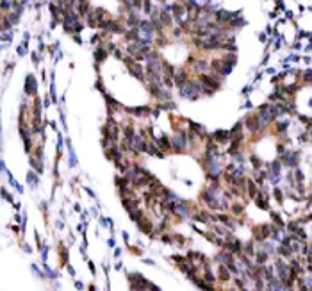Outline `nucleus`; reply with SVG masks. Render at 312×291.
I'll use <instances>...</instances> for the list:
<instances>
[{
	"label": "nucleus",
	"instance_id": "nucleus-9",
	"mask_svg": "<svg viewBox=\"0 0 312 291\" xmlns=\"http://www.w3.org/2000/svg\"><path fill=\"white\" fill-rule=\"evenodd\" d=\"M173 81H175V84H177L178 88H182L184 84L189 82V77H187V73L184 72V70H177V72L173 73Z\"/></svg>",
	"mask_w": 312,
	"mask_h": 291
},
{
	"label": "nucleus",
	"instance_id": "nucleus-47",
	"mask_svg": "<svg viewBox=\"0 0 312 291\" xmlns=\"http://www.w3.org/2000/svg\"><path fill=\"white\" fill-rule=\"evenodd\" d=\"M75 288H77V289H84V284L77 281V282H75Z\"/></svg>",
	"mask_w": 312,
	"mask_h": 291
},
{
	"label": "nucleus",
	"instance_id": "nucleus-27",
	"mask_svg": "<svg viewBox=\"0 0 312 291\" xmlns=\"http://www.w3.org/2000/svg\"><path fill=\"white\" fill-rule=\"evenodd\" d=\"M271 220H273V221H275V223H277L278 227L285 229V223H284V220L280 218V214H278V213H273V211H271Z\"/></svg>",
	"mask_w": 312,
	"mask_h": 291
},
{
	"label": "nucleus",
	"instance_id": "nucleus-5",
	"mask_svg": "<svg viewBox=\"0 0 312 291\" xmlns=\"http://www.w3.org/2000/svg\"><path fill=\"white\" fill-rule=\"evenodd\" d=\"M271 234H269V225H259V227H253V238L257 239V241H264V239H268Z\"/></svg>",
	"mask_w": 312,
	"mask_h": 291
},
{
	"label": "nucleus",
	"instance_id": "nucleus-37",
	"mask_svg": "<svg viewBox=\"0 0 312 291\" xmlns=\"http://www.w3.org/2000/svg\"><path fill=\"white\" fill-rule=\"evenodd\" d=\"M175 241H177V247H184V243H186V238H182L180 234H175Z\"/></svg>",
	"mask_w": 312,
	"mask_h": 291
},
{
	"label": "nucleus",
	"instance_id": "nucleus-14",
	"mask_svg": "<svg viewBox=\"0 0 312 291\" xmlns=\"http://www.w3.org/2000/svg\"><path fill=\"white\" fill-rule=\"evenodd\" d=\"M253 200H255L257 207H260L262 211H269V204H266V202H268V198H266V195H264V193H259V195L253 198Z\"/></svg>",
	"mask_w": 312,
	"mask_h": 291
},
{
	"label": "nucleus",
	"instance_id": "nucleus-32",
	"mask_svg": "<svg viewBox=\"0 0 312 291\" xmlns=\"http://www.w3.org/2000/svg\"><path fill=\"white\" fill-rule=\"evenodd\" d=\"M287 127H289V122H278V125H277V132H278V134H285Z\"/></svg>",
	"mask_w": 312,
	"mask_h": 291
},
{
	"label": "nucleus",
	"instance_id": "nucleus-3",
	"mask_svg": "<svg viewBox=\"0 0 312 291\" xmlns=\"http://www.w3.org/2000/svg\"><path fill=\"white\" fill-rule=\"evenodd\" d=\"M241 13L237 11V13H230V11H225V9H219L216 11V18L214 20L218 21V23H221V25H228L230 21L234 20L236 16H239Z\"/></svg>",
	"mask_w": 312,
	"mask_h": 291
},
{
	"label": "nucleus",
	"instance_id": "nucleus-54",
	"mask_svg": "<svg viewBox=\"0 0 312 291\" xmlns=\"http://www.w3.org/2000/svg\"><path fill=\"white\" fill-rule=\"evenodd\" d=\"M11 229H13V232H14V234H18V232H20V229H18V227H16V225H13V227H11Z\"/></svg>",
	"mask_w": 312,
	"mask_h": 291
},
{
	"label": "nucleus",
	"instance_id": "nucleus-40",
	"mask_svg": "<svg viewBox=\"0 0 312 291\" xmlns=\"http://www.w3.org/2000/svg\"><path fill=\"white\" fill-rule=\"evenodd\" d=\"M2 197L6 198V200H9L11 204H13V202H14V200H13V197H11L9 193H7V189H6V187H2Z\"/></svg>",
	"mask_w": 312,
	"mask_h": 291
},
{
	"label": "nucleus",
	"instance_id": "nucleus-28",
	"mask_svg": "<svg viewBox=\"0 0 312 291\" xmlns=\"http://www.w3.org/2000/svg\"><path fill=\"white\" fill-rule=\"evenodd\" d=\"M250 163H251V166L255 168V170H260V168H262V161H260L259 156H250Z\"/></svg>",
	"mask_w": 312,
	"mask_h": 291
},
{
	"label": "nucleus",
	"instance_id": "nucleus-33",
	"mask_svg": "<svg viewBox=\"0 0 312 291\" xmlns=\"http://www.w3.org/2000/svg\"><path fill=\"white\" fill-rule=\"evenodd\" d=\"M244 161H246V159L243 156V152H236V154H234V163H236V164H243Z\"/></svg>",
	"mask_w": 312,
	"mask_h": 291
},
{
	"label": "nucleus",
	"instance_id": "nucleus-13",
	"mask_svg": "<svg viewBox=\"0 0 312 291\" xmlns=\"http://www.w3.org/2000/svg\"><path fill=\"white\" fill-rule=\"evenodd\" d=\"M212 139H214L216 143H225V141L230 139V132L228 130H216V132L212 134Z\"/></svg>",
	"mask_w": 312,
	"mask_h": 291
},
{
	"label": "nucleus",
	"instance_id": "nucleus-55",
	"mask_svg": "<svg viewBox=\"0 0 312 291\" xmlns=\"http://www.w3.org/2000/svg\"><path fill=\"white\" fill-rule=\"evenodd\" d=\"M294 48H296V50H300V48H302V45H300V41H296V43H294Z\"/></svg>",
	"mask_w": 312,
	"mask_h": 291
},
{
	"label": "nucleus",
	"instance_id": "nucleus-50",
	"mask_svg": "<svg viewBox=\"0 0 312 291\" xmlns=\"http://www.w3.org/2000/svg\"><path fill=\"white\" fill-rule=\"evenodd\" d=\"M87 266H89V270H91V273H95V264H93V263H91V261L87 263Z\"/></svg>",
	"mask_w": 312,
	"mask_h": 291
},
{
	"label": "nucleus",
	"instance_id": "nucleus-56",
	"mask_svg": "<svg viewBox=\"0 0 312 291\" xmlns=\"http://www.w3.org/2000/svg\"><path fill=\"white\" fill-rule=\"evenodd\" d=\"M120 254H121V250L116 248V250H114V255H116V257H120Z\"/></svg>",
	"mask_w": 312,
	"mask_h": 291
},
{
	"label": "nucleus",
	"instance_id": "nucleus-1",
	"mask_svg": "<svg viewBox=\"0 0 312 291\" xmlns=\"http://www.w3.org/2000/svg\"><path fill=\"white\" fill-rule=\"evenodd\" d=\"M171 150L173 152H187V132L186 130H178L177 136L171 139Z\"/></svg>",
	"mask_w": 312,
	"mask_h": 291
},
{
	"label": "nucleus",
	"instance_id": "nucleus-7",
	"mask_svg": "<svg viewBox=\"0 0 312 291\" xmlns=\"http://www.w3.org/2000/svg\"><path fill=\"white\" fill-rule=\"evenodd\" d=\"M128 70H130V73L134 75L136 79L145 81V70H143V66L139 64V61H134L132 64H128Z\"/></svg>",
	"mask_w": 312,
	"mask_h": 291
},
{
	"label": "nucleus",
	"instance_id": "nucleus-12",
	"mask_svg": "<svg viewBox=\"0 0 312 291\" xmlns=\"http://www.w3.org/2000/svg\"><path fill=\"white\" fill-rule=\"evenodd\" d=\"M246 189H248V197L250 198H255L259 195V184L255 182V180H246Z\"/></svg>",
	"mask_w": 312,
	"mask_h": 291
},
{
	"label": "nucleus",
	"instance_id": "nucleus-2",
	"mask_svg": "<svg viewBox=\"0 0 312 291\" xmlns=\"http://www.w3.org/2000/svg\"><path fill=\"white\" fill-rule=\"evenodd\" d=\"M280 161H282V164H285V166L296 168L298 163H300V152H289V150H285L284 154H280Z\"/></svg>",
	"mask_w": 312,
	"mask_h": 291
},
{
	"label": "nucleus",
	"instance_id": "nucleus-11",
	"mask_svg": "<svg viewBox=\"0 0 312 291\" xmlns=\"http://www.w3.org/2000/svg\"><path fill=\"white\" fill-rule=\"evenodd\" d=\"M137 225H139L141 232H145V234H152V230H155V229H154V223L146 218V216L141 220V221H137Z\"/></svg>",
	"mask_w": 312,
	"mask_h": 291
},
{
	"label": "nucleus",
	"instance_id": "nucleus-25",
	"mask_svg": "<svg viewBox=\"0 0 312 291\" xmlns=\"http://www.w3.org/2000/svg\"><path fill=\"white\" fill-rule=\"evenodd\" d=\"M143 218H145V213H143L141 209H136V211H132V213H130V220H132V221H136V223H137V221H141Z\"/></svg>",
	"mask_w": 312,
	"mask_h": 291
},
{
	"label": "nucleus",
	"instance_id": "nucleus-17",
	"mask_svg": "<svg viewBox=\"0 0 312 291\" xmlns=\"http://www.w3.org/2000/svg\"><path fill=\"white\" fill-rule=\"evenodd\" d=\"M277 252H278V255H282V257H291L292 254V248H291V245H285V243H282L280 247L277 248Z\"/></svg>",
	"mask_w": 312,
	"mask_h": 291
},
{
	"label": "nucleus",
	"instance_id": "nucleus-19",
	"mask_svg": "<svg viewBox=\"0 0 312 291\" xmlns=\"http://www.w3.org/2000/svg\"><path fill=\"white\" fill-rule=\"evenodd\" d=\"M193 220H195V221H200V223H209V221H210L209 213H205V211H196V213L193 214Z\"/></svg>",
	"mask_w": 312,
	"mask_h": 291
},
{
	"label": "nucleus",
	"instance_id": "nucleus-42",
	"mask_svg": "<svg viewBox=\"0 0 312 291\" xmlns=\"http://www.w3.org/2000/svg\"><path fill=\"white\" fill-rule=\"evenodd\" d=\"M41 257H43V261H46L48 259V248L43 245V248H41Z\"/></svg>",
	"mask_w": 312,
	"mask_h": 291
},
{
	"label": "nucleus",
	"instance_id": "nucleus-44",
	"mask_svg": "<svg viewBox=\"0 0 312 291\" xmlns=\"http://www.w3.org/2000/svg\"><path fill=\"white\" fill-rule=\"evenodd\" d=\"M96 88H98L102 93H105V88H104V82H102V81H96Z\"/></svg>",
	"mask_w": 312,
	"mask_h": 291
},
{
	"label": "nucleus",
	"instance_id": "nucleus-51",
	"mask_svg": "<svg viewBox=\"0 0 312 291\" xmlns=\"http://www.w3.org/2000/svg\"><path fill=\"white\" fill-rule=\"evenodd\" d=\"M84 189H86V193H87L89 197H95V193H93V191H91V189H89V187H84Z\"/></svg>",
	"mask_w": 312,
	"mask_h": 291
},
{
	"label": "nucleus",
	"instance_id": "nucleus-6",
	"mask_svg": "<svg viewBox=\"0 0 312 291\" xmlns=\"http://www.w3.org/2000/svg\"><path fill=\"white\" fill-rule=\"evenodd\" d=\"M25 93L29 96H36V93H38V82L34 79V75H27V79H25Z\"/></svg>",
	"mask_w": 312,
	"mask_h": 291
},
{
	"label": "nucleus",
	"instance_id": "nucleus-38",
	"mask_svg": "<svg viewBox=\"0 0 312 291\" xmlns=\"http://www.w3.org/2000/svg\"><path fill=\"white\" fill-rule=\"evenodd\" d=\"M214 230H216V234H219V236H225V234H227V230H225L223 225H214Z\"/></svg>",
	"mask_w": 312,
	"mask_h": 291
},
{
	"label": "nucleus",
	"instance_id": "nucleus-31",
	"mask_svg": "<svg viewBox=\"0 0 312 291\" xmlns=\"http://www.w3.org/2000/svg\"><path fill=\"white\" fill-rule=\"evenodd\" d=\"M292 173H294V180H296V182H303V180H305V175H303V172L300 168H294Z\"/></svg>",
	"mask_w": 312,
	"mask_h": 291
},
{
	"label": "nucleus",
	"instance_id": "nucleus-4",
	"mask_svg": "<svg viewBox=\"0 0 312 291\" xmlns=\"http://www.w3.org/2000/svg\"><path fill=\"white\" fill-rule=\"evenodd\" d=\"M175 216H178L180 220H186L191 216V206L189 202H184V200H178L177 202V207H175Z\"/></svg>",
	"mask_w": 312,
	"mask_h": 291
},
{
	"label": "nucleus",
	"instance_id": "nucleus-15",
	"mask_svg": "<svg viewBox=\"0 0 312 291\" xmlns=\"http://www.w3.org/2000/svg\"><path fill=\"white\" fill-rule=\"evenodd\" d=\"M155 145L159 146L161 150H164V152H169V150H171V141H169L168 136H162L161 139H155Z\"/></svg>",
	"mask_w": 312,
	"mask_h": 291
},
{
	"label": "nucleus",
	"instance_id": "nucleus-29",
	"mask_svg": "<svg viewBox=\"0 0 312 291\" xmlns=\"http://www.w3.org/2000/svg\"><path fill=\"white\" fill-rule=\"evenodd\" d=\"M203 279H205V282H209V284H212V286H214V282H216V277L212 275V271L209 270V266L205 268V273H203Z\"/></svg>",
	"mask_w": 312,
	"mask_h": 291
},
{
	"label": "nucleus",
	"instance_id": "nucleus-52",
	"mask_svg": "<svg viewBox=\"0 0 312 291\" xmlns=\"http://www.w3.org/2000/svg\"><path fill=\"white\" fill-rule=\"evenodd\" d=\"M18 54H20V55H23V54H25V45H23V47H20V48H18Z\"/></svg>",
	"mask_w": 312,
	"mask_h": 291
},
{
	"label": "nucleus",
	"instance_id": "nucleus-30",
	"mask_svg": "<svg viewBox=\"0 0 312 291\" xmlns=\"http://www.w3.org/2000/svg\"><path fill=\"white\" fill-rule=\"evenodd\" d=\"M273 197L277 198L278 204H284V193H282L280 187H273Z\"/></svg>",
	"mask_w": 312,
	"mask_h": 291
},
{
	"label": "nucleus",
	"instance_id": "nucleus-41",
	"mask_svg": "<svg viewBox=\"0 0 312 291\" xmlns=\"http://www.w3.org/2000/svg\"><path fill=\"white\" fill-rule=\"evenodd\" d=\"M203 236H205V238L209 239V241H210V243H216V234H214V232H212V234H210V232H205V234H203Z\"/></svg>",
	"mask_w": 312,
	"mask_h": 291
},
{
	"label": "nucleus",
	"instance_id": "nucleus-49",
	"mask_svg": "<svg viewBox=\"0 0 312 291\" xmlns=\"http://www.w3.org/2000/svg\"><path fill=\"white\" fill-rule=\"evenodd\" d=\"M32 61H34V64H38V62H39V59H38V54H32Z\"/></svg>",
	"mask_w": 312,
	"mask_h": 291
},
{
	"label": "nucleus",
	"instance_id": "nucleus-24",
	"mask_svg": "<svg viewBox=\"0 0 312 291\" xmlns=\"http://www.w3.org/2000/svg\"><path fill=\"white\" fill-rule=\"evenodd\" d=\"M105 100H107V105H109V109H111V107H113V109H123L121 105L118 104V100H116V98H113L111 95H105Z\"/></svg>",
	"mask_w": 312,
	"mask_h": 291
},
{
	"label": "nucleus",
	"instance_id": "nucleus-34",
	"mask_svg": "<svg viewBox=\"0 0 312 291\" xmlns=\"http://www.w3.org/2000/svg\"><path fill=\"white\" fill-rule=\"evenodd\" d=\"M243 211H244V206H243V204H239V202L234 204V207H232V213H234V214H241Z\"/></svg>",
	"mask_w": 312,
	"mask_h": 291
},
{
	"label": "nucleus",
	"instance_id": "nucleus-36",
	"mask_svg": "<svg viewBox=\"0 0 312 291\" xmlns=\"http://www.w3.org/2000/svg\"><path fill=\"white\" fill-rule=\"evenodd\" d=\"M143 11L145 13H152V2L150 0H143Z\"/></svg>",
	"mask_w": 312,
	"mask_h": 291
},
{
	"label": "nucleus",
	"instance_id": "nucleus-39",
	"mask_svg": "<svg viewBox=\"0 0 312 291\" xmlns=\"http://www.w3.org/2000/svg\"><path fill=\"white\" fill-rule=\"evenodd\" d=\"M303 81H305V82H312V70H307V72L303 73Z\"/></svg>",
	"mask_w": 312,
	"mask_h": 291
},
{
	"label": "nucleus",
	"instance_id": "nucleus-10",
	"mask_svg": "<svg viewBox=\"0 0 312 291\" xmlns=\"http://www.w3.org/2000/svg\"><path fill=\"white\" fill-rule=\"evenodd\" d=\"M77 13L80 16H87L91 13V7H89V0H77Z\"/></svg>",
	"mask_w": 312,
	"mask_h": 291
},
{
	"label": "nucleus",
	"instance_id": "nucleus-8",
	"mask_svg": "<svg viewBox=\"0 0 312 291\" xmlns=\"http://www.w3.org/2000/svg\"><path fill=\"white\" fill-rule=\"evenodd\" d=\"M121 202H123V207L127 209L128 213L139 209V200H137L136 197H125V198H121Z\"/></svg>",
	"mask_w": 312,
	"mask_h": 291
},
{
	"label": "nucleus",
	"instance_id": "nucleus-53",
	"mask_svg": "<svg viewBox=\"0 0 312 291\" xmlns=\"http://www.w3.org/2000/svg\"><path fill=\"white\" fill-rule=\"evenodd\" d=\"M277 7H278V9H284V7H285V6H284V4H282V0H278V2H277Z\"/></svg>",
	"mask_w": 312,
	"mask_h": 291
},
{
	"label": "nucleus",
	"instance_id": "nucleus-23",
	"mask_svg": "<svg viewBox=\"0 0 312 291\" xmlns=\"http://www.w3.org/2000/svg\"><path fill=\"white\" fill-rule=\"evenodd\" d=\"M121 130H123V136H125V139H128V141H132V139H134V136H136V130H134V127H132V125H128V127H123Z\"/></svg>",
	"mask_w": 312,
	"mask_h": 291
},
{
	"label": "nucleus",
	"instance_id": "nucleus-43",
	"mask_svg": "<svg viewBox=\"0 0 312 291\" xmlns=\"http://www.w3.org/2000/svg\"><path fill=\"white\" fill-rule=\"evenodd\" d=\"M171 259L175 261V263H177V264H180V263H184V261H186L187 257H182V255H173V257H171Z\"/></svg>",
	"mask_w": 312,
	"mask_h": 291
},
{
	"label": "nucleus",
	"instance_id": "nucleus-46",
	"mask_svg": "<svg viewBox=\"0 0 312 291\" xmlns=\"http://www.w3.org/2000/svg\"><path fill=\"white\" fill-rule=\"evenodd\" d=\"M107 243H109V247H111V248H114V247H116V241H114V239H113V238L109 239Z\"/></svg>",
	"mask_w": 312,
	"mask_h": 291
},
{
	"label": "nucleus",
	"instance_id": "nucleus-21",
	"mask_svg": "<svg viewBox=\"0 0 312 291\" xmlns=\"http://www.w3.org/2000/svg\"><path fill=\"white\" fill-rule=\"evenodd\" d=\"M107 55H109V52L105 50L104 47H98V48L95 50V59H96V62H104Z\"/></svg>",
	"mask_w": 312,
	"mask_h": 291
},
{
	"label": "nucleus",
	"instance_id": "nucleus-26",
	"mask_svg": "<svg viewBox=\"0 0 312 291\" xmlns=\"http://www.w3.org/2000/svg\"><path fill=\"white\" fill-rule=\"evenodd\" d=\"M57 250H59V257H61V263H62V264H66V263H68V250L62 247V243L59 245V247H57Z\"/></svg>",
	"mask_w": 312,
	"mask_h": 291
},
{
	"label": "nucleus",
	"instance_id": "nucleus-20",
	"mask_svg": "<svg viewBox=\"0 0 312 291\" xmlns=\"http://www.w3.org/2000/svg\"><path fill=\"white\" fill-rule=\"evenodd\" d=\"M230 273H232V271L228 270V266H227V264H221V266H219V281L221 282L230 281Z\"/></svg>",
	"mask_w": 312,
	"mask_h": 291
},
{
	"label": "nucleus",
	"instance_id": "nucleus-16",
	"mask_svg": "<svg viewBox=\"0 0 312 291\" xmlns=\"http://www.w3.org/2000/svg\"><path fill=\"white\" fill-rule=\"evenodd\" d=\"M268 259H269V252H266L264 248L255 252V264H266Z\"/></svg>",
	"mask_w": 312,
	"mask_h": 291
},
{
	"label": "nucleus",
	"instance_id": "nucleus-35",
	"mask_svg": "<svg viewBox=\"0 0 312 291\" xmlns=\"http://www.w3.org/2000/svg\"><path fill=\"white\" fill-rule=\"evenodd\" d=\"M244 254H248V255H255V248H253V243H246V247H244Z\"/></svg>",
	"mask_w": 312,
	"mask_h": 291
},
{
	"label": "nucleus",
	"instance_id": "nucleus-48",
	"mask_svg": "<svg viewBox=\"0 0 312 291\" xmlns=\"http://www.w3.org/2000/svg\"><path fill=\"white\" fill-rule=\"evenodd\" d=\"M23 250H25V252H27V254H31V252H32V248H31V247H29V245H27V243H25V245H23Z\"/></svg>",
	"mask_w": 312,
	"mask_h": 291
},
{
	"label": "nucleus",
	"instance_id": "nucleus-22",
	"mask_svg": "<svg viewBox=\"0 0 312 291\" xmlns=\"http://www.w3.org/2000/svg\"><path fill=\"white\" fill-rule=\"evenodd\" d=\"M27 184L31 187L38 186V172H29V173H27Z\"/></svg>",
	"mask_w": 312,
	"mask_h": 291
},
{
	"label": "nucleus",
	"instance_id": "nucleus-45",
	"mask_svg": "<svg viewBox=\"0 0 312 291\" xmlns=\"http://www.w3.org/2000/svg\"><path fill=\"white\" fill-rule=\"evenodd\" d=\"M66 268H68V273H70L72 277H75V268H73V266H70V264H66Z\"/></svg>",
	"mask_w": 312,
	"mask_h": 291
},
{
	"label": "nucleus",
	"instance_id": "nucleus-57",
	"mask_svg": "<svg viewBox=\"0 0 312 291\" xmlns=\"http://www.w3.org/2000/svg\"><path fill=\"white\" fill-rule=\"evenodd\" d=\"M155 2H161V0H155Z\"/></svg>",
	"mask_w": 312,
	"mask_h": 291
},
{
	"label": "nucleus",
	"instance_id": "nucleus-18",
	"mask_svg": "<svg viewBox=\"0 0 312 291\" xmlns=\"http://www.w3.org/2000/svg\"><path fill=\"white\" fill-rule=\"evenodd\" d=\"M66 146H68V152H70V161H68V166H70V168H75V166H77V157H75V150H73L72 141H70V139L66 141Z\"/></svg>",
	"mask_w": 312,
	"mask_h": 291
}]
</instances>
